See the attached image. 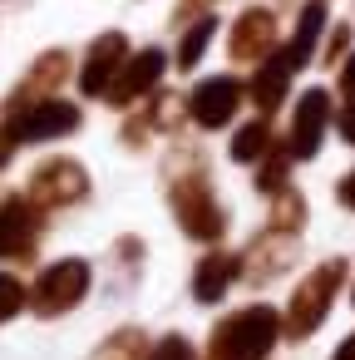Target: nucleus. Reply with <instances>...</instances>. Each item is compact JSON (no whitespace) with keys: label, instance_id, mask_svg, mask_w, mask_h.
I'll return each mask as SVG.
<instances>
[{"label":"nucleus","instance_id":"obj_13","mask_svg":"<svg viewBox=\"0 0 355 360\" xmlns=\"http://www.w3.org/2000/svg\"><path fill=\"white\" fill-rule=\"evenodd\" d=\"M271 45H276V15L262 11V6L242 11V20L232 25V40H227L232 60H247V65H252V60H266Z\"/></svg>","mask_w":355,"mask_h":360},{"label":"nucleus","instance_id":"obj_17","mask_svg":"<svg viewBox=\"0 0 355 360\" xmlns=\"http://www.w3.org/2000/svg\"><path fill=\"white\" fill-rule=\"evenodd\" d=\"M266 148H271V124H266V119H252V124L237 129V139H232V158H237V163H257Z\"/></svg>","mask_w":355,"mask_h":360},{"label":"nucleus","instance_id":"obj_30","mask_svg":"<svg viewBox=\"0 0 355 360\" xmlns=\"http://www.w3.org/2000/svg\"><path fill=\"white\" fill-rule=\"evenodd\" d=\"M350 301H355V291H350Z\"/></svg>","mask_w":355,"mask_h":360},{"label":"nucleus","instance_id":"obj_10","mask_svg":"<svg viewBox=\"0 0 355 360\" xmlns=\"http://www.w3.org/2000/svg\"><path fill=\"white\" fill-rule=\"evenodd\" d=\"M330 124V94L325 89H306L301 104H296V119H291V158H316L321 153V134Z\"/></svg>","mask_w":355,"mask_h":360},{"label":"nucleus","instance_id":"obj_20","mask_svg":"<svg viewBox=\"0 0 355 360\" xmlns=\"http://www.w3.org/2000/svg\"><path fill=\"white\" fill-rule=\"evenodd\" d=\"M286 173H291V148H266L262 153V173H257V188L262 193H281L286 188Z\"/></svg>","mask_w":355,"mask_h":360},{"label":"nucleus","instance_id":"obj_15","mask_svg":"<svg viewBox=\"0 0 355 360\" xmlns=\"http://www.w3.org/2000/svg\"><path fill=\"white\" fill-rule=\"evenodd\" d=\"M291 65H286V55H266V65L252 75V84H247V94H252V104L262 109V114H271L281 99H286V84H291Z\"/></svg>","mask_w":355,"mask_h":360},{"label":"nucleus","instance_id":"obj_7","mask_svg":"<svg viewBox=\"0 0 355 360\" xmlns=\"http://www.w3.org/2000/svg\"><path fill=\"white\" fill-rule=\"evenodd\" d=\"M40 242V212L30 198L0 202V262H30Z\"/></svg>","mask_w":355,"mask_h":360},{"label":"nucleus","instance_id":"obj_29","mask_svg":"<svg viewBox=\"0 0 355 360\" xmlns=\"http://www.w3.org/2000/svg\"><path fill=\"white\" fill-rule=\"evenodd\" d=\"M330 360H355V335H345V340H340V350H335Z\"/></svg>","mask_w":355,"mask_h":360},{"label":"nucleus","instance_id":"obj_8","mask_svg":"<svg viewBox=\"0 0 355 360\" xmlns=\"http://www.w3.org/2000/svg\"><path fill=\"white\" fill-rule=\"evenodd\" d=\"M242 94H247V89H242L232 75H212V79H202V84L188 94V114H193L198 129H227L232 114H237V104H242Z\"/></svg>","mask_w":355,"mask_h":360},{"label":"nucleus","instance_id":"obj_14","mask_svg":"<svg viewBox=\"0 0 355 360\" xmlns=\"http://www.w3.org/2000/svg\"><path fill=\"white\" fill-rule=\"evenodd\" d=\"M242 276V257L237 252H207L202 262H198V271H193V296L202 301V306H212V301H222L227 296V286Z\"/></svg>","mask_w":355,"mask_h":360},{"label":"nucleus","instance_id":"obj_2","mask_svg":"<svg viewBox=\"0 0 355 360\" xmlns=\"http://www.w3.org/2000/svg\"><path fill=\"white\" fill-rule=\"evenodd\" d=\"M340 281H345V262L330 257V262H321V266L296 286V296H291V306H286V335H291V340H306V335L325 321V311H330Z\"/></svg>","mask_w":355,"mask_h":360},{"label":"nucleus","instance_id":"obj_11","mask_svg":"<svg viewBox=\"0 0 355 360\" xmlns=\"http://www.w3.org/2000/svg\"><path fill=\"white\" fill-rule=\"evenodd\" d=\"M163 65H168V60H163V50H138L134 60H124V70L114 75V84H109V94H104V99H109V104H119V109H129L134 99H143V94L163 79Z\"/></svg>","mask_w":355,"mask_h":360},{"label":"nucleus","instance_id":"obj_27","mask_svg":"<svg viewBox=\"0 0 355 360\" xmlns=\"http://www.w3.org/2000/svg\"><path fill=\"white\" fill-rule=\"evenodd\" d=\"M340 94L345 99H355V55L345 60V70H340Z\"/></svg>","mask_w":355,"mask_h":360},{"label":"nucleus","instance_id":"obj_23","mask_svg":"<svg viewBox=\"0 0 355 360\" xmlns=\"http://www.w3.org/2000/svg\"><path fill=\"white\" fill-rule=\"evenodd\" d=\"M148 360H198V350L183 340V335H163L158 345H153V355Z\"/></svg>","mask_w":355,"mask_h":360},{"label":"nucleus","instance_id":"obj_9","mask_svg":"<svg viewBox=\"0 0 355 360\" xmlns=\"http://www.w3.org/2000/svg\"><path fill=\"white\" fill-rule=\"evenodd\" d=\"M124 60H129V40H124L119 30H109V35H99V40L89 45V55H84V70H79V89H84L89 99H99V94H109V84H114V75L124 70Z\"/></svg>","mask_w":355,"mask_h":360},{"label":"nucleus","instance_id":"obj_6","mask_svg":"<svg viewBox=\"0 0 355 360\" xmlns=\"http://www.w3.org/2000/svg\"><path fill=\"white\" fill-rule=\"evenodd\" d=\"M6 129L15 134V143L65 139V134H75V129H79V109H75L70 99H40V104H30V109H20V114H11V124H6Z\"/></svg>","mask_w":355,"mask_h":360},{"label":"nucleus","instance_id":"obj_1","mask_svg":"<svg viewBox=\"0 0 355 360\" xmlns=\"http://www.w3.org/2000/svg\"><path fill=\"white\" fill-rule=\"evenodd\" d=\"M276 340H281V316L271 306H242L212 330L207 360H266Z\"/></svg>","mask_w":355,"mask_h":360},{"label":"nucleus","instance_id":"obj_26","mask_svg":"<svg viewBox=\"0 0 355 360\" xmlns=\"http://www.w3.org/2000/svg\"><path fill=\"white\" fill-rule=\"evenodd\" d=\"M335 198H340V207H350V212H355V168H350V173L340 178V188H335Z\"/></svg>","mask_w":355,"mask_h":360},{"label":"nucleus","instance_id":"obj_12","mask_svg":"<svg viewBox=\"0 0 355 360\" xmlns=\"http://www.w3.org/2000/svg\"><path fill=\"white\" fill-rule=\"evenodd\" d=\"M65 75H70V55H65V50L40 55V60H35V70L20 79V89L6 99V119H11V114H20V109H30V104H40V99H50V94L65 84Z\"/></svg>","mask_w":355,"mask_h":360},{"label":"nucleus","instance_id":"obj_24","mask_svg":"<svg viewBox=\"0 0 355 360\" xmlns=\"http://www.w3.org/2000/svg\"><path fill=\"white\" fill-rule=\"evenodd\" d=\"M335 129H340L345 143H355V99H345V109L335 114Z\"/></svg>","mask_w":355,"mask_h":360},{"label":"nucleus","instance_id":"obj_21","mask_svg":"<svg viewBox=\"0 0 355 360\" xmlns=\"http://www.w3.org/2000/svg\"><path fill=\"white\" fill-rule=\"evenodd\" d=\"M94 360H143V330H119V335H109V340L94 350Z\"/></svg>","mask_w":355,"mask_h":360},{"label":"nucleus","instance_id":"obj_19","mask_svg":"<svg viewBox=\"0 0 355 360\" xmlns=\"http://www.w3.org/2000/svg\"><path fill=\"white\" fill-rule=\"evenodd\" d=\"M301 222H306V202H301L291 188H281V193H276V202H271V232L296 237V232H301Z\"/></svg>","mask_w":355,"mask_h":360},{"label":"nucleus","instance_id":"obj_3","mask_svg":"<svg viewBox=\"0 0 355 360\" xmlns=\"http://www.w3.org/2000/svg\"><path fill=\"white\" fill-rule=\"evenodd\" d=\"M173 212H178V227L193 242H217L227 232V212L217 207V198L207 188V173L173 178Z\"/></svg>","mask_w":355,"mask_h":360},{"label":"nucleus","instance_id":"obj_22","mask_svg":"<svg viewBox=\"0 0 355 360\" xmlns=\"http://www.w3.org/2000/svg\"><path fill=\"white\" fill-rule=\"evenodd\" d=\"M25 306H30L25 281H20V276H11V271H0V326H6L11 316H20Z\"/></svg>","mask_w":355,"mask_h":360},{"label":"nucleus","instance_id":"obj_5","mask_svg":"<svg viewBox=\"0 0 355 360\" xmlns=\"http://www.w3.org/2000/svg\"><path fill=\"white\" fill-rule=\"evenodd\" d=\"M89 193V173L75 163V158H45L35 173H30V202L35 207H70Z\"/></svg>","mask_w":355,"mask_h":360},{"label":"nucleus","instance_id":"obj_18","mask_svg":"<svg viewBox=\"0 0 355 360\" xmlns=\"http://www.w3.org/2000/svg\"><path fill=\"white\" fill-rule=\"evenodd\" d=\"M217 35V20L212 15H198L193 20V30L183 35V45H178V70H193L198 60H202V50H207V40Z\"/></svg>","mask_w":355,"mask_h":360},{"label":"nucleus","instance_id":"obj_4","mask_svg":"<svg viewBox=\"0 0 355 360\" xmlns=\"http://www.w3.org/2000/svg\"><path fill=\"white\" fill-rule=\"evenodd\" d=\"M84 291H89V262L65 257L40 271V281L30 286V306H35V316H65L84 301Z\"/></svg>","mask_w":355,"mask_h":360},{"label":"nucleus","instance_id":"obj_28","mask_svg":"<svg viewBox=\"0 0 355 360\" xmlns=\"http://www.w3.org/2000/svg\"><path fill=\"white\" fill-rule=\"evenodd\" d=\"M11 153H15V134H11V129H0V168L11 163Z\"/></svg>","mask_w":355,"mask_h":360},{"label":"nucleus","instance_id":"obj_25","mask_svg":"<svg viewBox=\"0 0 355 360\" xmlns=\"http://www.w3.org/2000/svg\"><path fill=\"white\" fill-rule=\"evenodd\" d=\"M345 45H350V25H340V30L330 35V45H325V65H335V60L345 55Z\"/></svg>","mask_w":355,"mask_h":360},{"label":"nucleus","instance_id":"obj_16","mask_svg":"<svg viewBox=\"0 0 355 360\" xmlns=\"http://www.w3.org/2000/svg\"><path fill=\"white\" fill-rule=\"evenodd\" d=\"M321 30H325V0H311V6L301 11V20H296V35H291V45H286V65H291V70L311 65Z\"/></svg>","mask_w":355,"mask_h":360}]
</instances>
